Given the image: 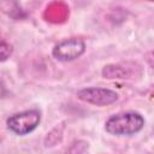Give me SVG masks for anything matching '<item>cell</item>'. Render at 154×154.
Instances as JSON below:
<instances>
[{
	"label": "cell",
	"instance_id": "6da1fadb",
	"mask_svg": "<svg viewBox=\"0 0 154 154\" xmlns=\"http://www.w3.org/2000/svg\"><path fill=\"white\" fill-rule=\"evenodd\" d=\"M144 119L140 113L136 112H123L109 117L105 124L106 131L117 135H134L142 130Z\"/></svg>",
	"mask_w": 154,
	"mask_h": 154
},
{
	"label": "cell",
	"instance_id": "7a4b0ae2",
	"mask_svg": "<svg viewBox=\"0 0 154 154\" xmlns=\"http://www.w3.org/2000/svg\"><path fill=\"white\" fill-rule=\"evenodd\" d=\"M40 120H41L40 112L36 109H29L11 116L7 119L6 124L12 132L23 136L34 131L37 128Z\"/></svg>",
	"mask_w": 154,
	"mask_h": 154
},
{
	"label": "cell",
	"instance_id": "3957f363",
	"mask_svg": "<svg viewBox=\"0 0 154 154\" xmlns=\"http://www.w3.org/2000/svg\"><path fill=\"white\" fill-rule=\"evenodd\" d=\"M77 96L79 100L96 106H107L118 100V94L116 91L111 89L96 88V87L82 89L77 93Z\"/></svg>",
	"mask_w": 154,
	"mask_h": 154
},
{
	"label": "cell",
	"instance_id": "277c9868",
	"mask_svg": "<svg viewBox=\"0 0 154 154\" xmlns=\"http://www.w3.org/2000/svg\"><path fill=\"white\" fill-rule=\"evenodd\" d=\"M85 51V43L81 38H69L53 48V55L61 61H70L79 58Z\"/></svg>",
	"mask_w": 154,
	"mask_h": 154
},
{
	"label": "cell",
	"instance_id": "5b68a950",
	"mask_svg": "<svg viewBox=\"0 0 154 154\" xmlns=\"http://www.w3.org/2000/svg\"><path fill=\"white\" fill-rule=\"evenodd\" d=\"M102 75L105 78H125L126 72L119 65H108L102 70Z\"/></svg>",
	"mask_w": 154,
	"mask_h": 154
},
{
	"label": "cell",
	"instance_id": "8992f818",
	"mask_svg": "<svg viewBox=\"0 0 154 154\" xmlns=\"http://www.w3.org/2000/svg\"><path fill=\"white\" fill-rule=\"evenodd\" d=\"M12 54V47L10 43L0 38V61L6 60L10 55Z\"/></svg>",
	"mask_w": 154,
	"mask_h": 154
},
{
	"label": "cell",
	"instance_id": "52a82bcc",
	"mask_svg": "<svg viewBox=\"0 0 154 154\" xmlns=\"http://www.w3.org/2000/svg\"><path fill=\"white\" fill-rule=\"evenodd\" d=\"M6 94H7V91H6L5 84H4V83H2V81L0 79V97H4Z\"/></svg>",
	"mask_w": 154,
	"mask_h": 154
},
{
	"label": "cell",
	"instance_id": "ba28073f",
	"mask_svg": "<svg viewBox=\"0 0 154 154\" xmlns=\"http://www.w3.org/2000/svg\"><path fill=\"white\" fill-rule=\"evenodd\" d=\"M149 1H152V0H149Z\"/></svg>",
	"mask_w": 154,
	"mask_h": 154
}]
</instances>
